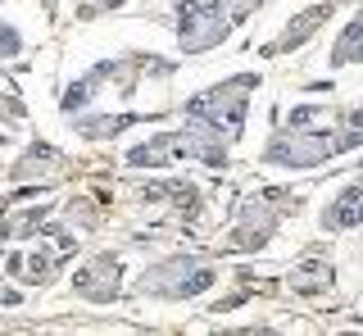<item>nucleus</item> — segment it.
<instances>
[{
  "label": "nucleus",
  "mask_w": 363,
  "mask_h": 336,
  "mask_svg": "<svg viewBox=\"0 0 363 336\" xmlns=\"http://www.w3.org/2000/svg\"><path fill=\"white\" fill-rule=\"evenodd\" d=\"M204 286H213V273L209 268H200L196 259H168V264H159L145 273V282L141 291H155V296H196V291Z\"/></svg>",
  "instance_id": "obj_1"
},
{
  "label": "nucleus",
  "mask_w": 363,
  "mask_h": 336,
  "mask_svg": "<svg viewBox=\"0 0 363 336\" xmlns=\"http://www.w3.org/2000/svg\"><path fill=\"white\" fill-rule=\"evenodd\" d=\"M113 277H118V259L100 254L91 268L77 273L73 286H77V296H86V300H113V296H118V282H113Z\"/></svg>",
  "instance_id": "obj_2"
},
{
  "label": "nucleus",
  "mask_w": 363,
  "mask_h": 336,
  "mask_svg": "<svg viewBox=\"0 0 363 336\" xmlns=\"http://www.w3.org/2000/svg\"><path fill=\"white\" fill-rule=\"evenodd\" d=\"M327 14H332V9H327V5L309 9V14H300V18H295V28H286V32H281V41H277V46H272V50H291V46H300L304 37H313V32H318V23H323Z\"/></svg>",
  "instance_id": "obj_3"
},
{
  "label": "nucleus",
  "mask_w": 363,
  "mask_h": 336,
  "mask_svg": "<svg viewBox=\"0 0 363 336\" xmlns=\"http://www.w3.org/2000/svg\"><path fill=\"white\" fill-rule=\"evenodd\" d=\"M323 223H327V228H354V223H359V186H350Z\"/></svg>",
  "instance_id": "obj_4"
},
{
  "label": "nucleus",
  "mask_w": 363,
  "mask_h": 336,
  "mask_svg": "<svg viewBox=\"0 0 363 336\" xmlns=\"http://www.w3.org/2000/svg\"><path fill=\"white\" fill-rule=\"evenodd\" d=\"M128 123H136L132 114H123V118H91V123H82V132L91 141H100V137H113L118 128H128Z\"/></svg>",
  "instance_id": "obj_5"
},
{
  "label": "nucleus",
  "mask_w": 363,
  "mask_h": 336,
  "mask_svg": "<svg viewBox=\"0 0 363 336\" xmlns=\"http://www.w3.org/2000/svg\"><path fill=\"white\" fill-rule=\"evenodd\" d=\"M354 46H359V23H350V28H345V37H340V46H336V55H332V60H336V64H354Z\"/></svg>",
  "instance_id": "obj_6"
},
{
  "label": "nucleus",
  "mask_w": 363,
  "mask_h": 336,
  "mask_svg": "<svg viewBox=\"0 0 363 336\" xmlns=\"http://www.w3.org/2000/svg\"><path fill=\"white\" fill-rule=\"evenodd\" d=\"M18 46H23V41H18V32L0 23V55H18Z\"/></svg>",
  "instance_id": "obj_7"
}]
</instances>
